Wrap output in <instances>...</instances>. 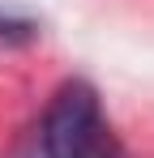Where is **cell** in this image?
Returning a JSON list of instances; mask_svg holds the SVG:
<instances>
[{"instance_id":"1","label":"cell","mask_w":154,"mask_h":158,"mask_svg":"<svg viewBox=\"0 0 154 158\" xmlns=\"http://www.w3.org/2000/svg\"><path fill=\"white\" fill-rule=\"evenodd\" d=\"M43 158H120L90 81H64L43 115Z\"/></svg>"},{"instance_id":"2","label":"cell","mask_w":154,"mask_h":158,"mask_svg":"<svg viewBox=\"0 0 154 158\" xmlns=\"http://www.w3.org/2000/svg\"><path fill=\"white\" fill-rule=\"evenodd\" d=\"M39 34L34 22H22V17H0V43H30Z\"/></svg>"}]
</instances>
